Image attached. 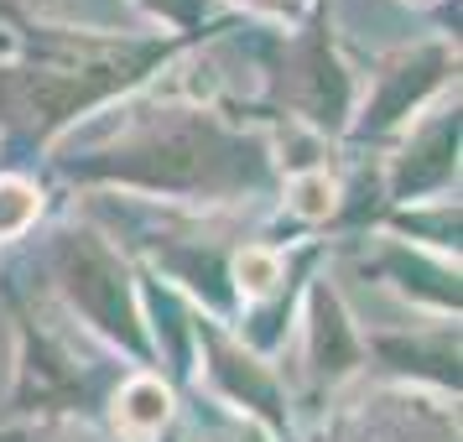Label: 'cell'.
I'll list each match as a JSON object with an SVG mask.
<instances>
[{"instance_id":"6da1fadb","label":"cell","mask_w":463,"mask_h":442,"mask_svg":"<svg viewBox=\"0 0 463 442\" xmlns=\"http://www.w3.org/2000/svg\"><path fill=\"white\" fill-rule=\"evenodd\" d=\"M58 172L84 188H126L188 203H245L276 188L271 146L203 105H156L146 115L126 109L109 136L68 146Z\"/></svg>"},{"instance_id":"7a4b0ae2","label":"cell","mask_w":463,"mask_h":442,"mask_svg":"<svg viewBox=\"0 0 463 442\" xmlns=\"http://www.w3.org/2000/svg\"><path fill=\"white\" fill-rule=\"evenodd\" d=\"M22 58L0 68V130L47 146L79 115L151 84L183 52V37H99L22 22Z\"/></svg>"},{"instance_id":"3957f363","label":"cell","mask_w":463,"mask_h":442,"mask_svg":"<svg viewBox=\"0 0 463 442\" xmlns=\"http://www.w3.org/2000/svg\"><path fill=\"white\" fill-rule=\"evenodd\" d=\"M47 276L63 292V302L84 317L109 349L156 375V354H151V334L141 317V292H136V271L126 255L115 250V240L99 234L94 224H68L47 240Z\"/></svg>"},{"instance_id":"277c9868","label":"cell","mask_w":463,"mask_h":442,"mask_svg":"<svg viewBox=\"0 0 463 442\" xmlns=\"http://www.w3.org/2000/svg\"><path fill=\"white\" fill-rule=\"evenodd\" d=\"M193 354L203 359V385H209L213 400H224L230 411L255 421L266 437H281V442L292 437L287 380L276 375V364L266 354H255L240 334H230V323L193 307Z\"/></svg>"},{"instance_id":"5b68a950","label":"cell","mask_w":463,"mask_h":442,"mask_svg":"<svg viewBox=\"0 0 463 442\" xmlns=\"http://www.w3.org/2000/svg\"><path fill=\"white\" fill-rule=\"evenodd\" d=\"M5 302L22 323V364H16V411H89L99 400V375L79 364V354L68 349L58 334H47L37 317L26 313V302L16 287H5Z\"/></svg>"},{"instance_id":"8992f818","label":"cell","mask_w":463,"mask_h":442,"mask_svg":"<svg viewBox=\"0 0 463 442\" xmlns=\"http://www.w3.org/2000/svg\"><path fill=\"white\" fill-rule=\"evenodd\" d=\"M453 68H458V47H448V42H421V47L396 52V58H385L380 73L370 79V94L354 105L349 136H354L359 146L396 136V130L411 120V109H421L442 84H448Z\"/></svg>"},{"instance_id":"52a82bcc","label":"cell","mask_w":463,"mask_h":442,"mask_svg":"<svg viewBox=\"0 0 463 442\" xmlns=\"http://www.w3.org/2000/svg\"><path fill=\"white\" fill-rule=\"evenodd\" d=\"M281 99L292 105L297 120L328 130V136H344L349 120H354V79L338 63L334 42L317 22L281 58Z\"/></svg>"},{"instance_id":"ba28073f","label":"cell","mask_w":463,"mask_h":442,"mask_svg":"<svg viewBox=\"0 0 463 442\" xmlns=\"http://www.w3.org/2000/svg\"><path fill=\"white\" fill-rule=\"evenodd\" d=\"M453 177H458V105L427 115L406 136V146L391 156V172H385V198L391 209H411L442 193Z\"/></svg>"},{"instance_id":"9c48e42d","label":"cell","mask_w":463,"mask_h":442,"mask_svg":"<svg viewBox=\"0 0 463 442\" xmlns=\"http://www.w3.org/2000/svg\"><path fill=\"white\" fill-rule=\"evenodd\" d=\"M302 334H307V375L313 385L334 390L338 380H349L364 364V334L354 328V317L344 313V296L328 287V276H313L302 287Z\"/></svg>"},{"instance_id":"30bf717a","label":"cell","mask_w":463,"mask_h":442,"mask_svg":"<svg viewBox=\"0 0 463 442\" xmlns=\"http://www.w3.org/2000/svg\"><path fill=\"white\" fill-rule=\"evenodd\" d=\"M370 354L396 375L432 380L438 390L458 396V323L421 328V334H370L364 338V359Z\"/></svg>"},{"instance_id":"8fae6325","label":"cell","mask_w":463,"mask_h":442,"mask_svg":"<svg viewBox=\"0 0 463 442\" xmlns=\"http://www.w3.org/2000/svg\"><path fill=\"white\" fill-rule=\"evenodd\" d=\"M364 271H375L380 281H396L406 296L417 292L421 302H432L438 313L458 317V260H448V255L417 250V245H406V240H385V250H380Z\"/></svg>"},{"instance_id":"7c38bea8","label":"cell","mask_w":463,"mask_h":442,"mask_svg":"<svg viewBox=\"0 0 463 442\" xmlns=\"http://www.w3.org/2000/svg\"><path fill=\"white\" fill-rule=\"evenodd\" d=\"M109 417H115V432L126 442L162 437V427L172 421V390L162 385V375L136 370L109 390Z\"/></svg>"},{"instance_id":"4fadbf2b","label":"cell","mask_w":463,"mask_h":442,"mask_svg":"<svg viewBox=\"0 0 463 442\" xmlns=\"http://www.w3.org/2000/svg\"><path fill=\"white\" fill-rule=\"evenodd\" d=\"M136 5L146 11L151 22H167V37H183V42H198V37H209V32H230V26H240L234 16L209 22L213 0H136Z\"/></svg>"},{"instance_id":"5bb4252c","label":"cell","mask_w":463,"mask_h":442,"mask_svg":"<svg viewBox=\"0 0 463 442\" xmlns=\"http://www.w3.org/2000/svg\"><path fill=\"white\" fill-rule=\"evenodd\" d=\"M287 213L302 219V224H323V219H334L338 213V183L323 167L292 172V177H287Z\"/></svg>"},{"instance_id":"9a60e30c","label":"cell","mask_w":463,"mask_h":442,"mask_svg":"<svg viewBox=\"0 0 463 442\" xmlns=\"http://www.w3.org/2000/svg\"><path fill=\"white\" fill-rule=\"evenodd\" d=\"M43 219V188L16 172H0V240H22Z\"/></svg>"},{"instance_id":"2e32d148","label":"cell","mask_w":463,"mask_h":442,"mask_svg":"<svg viewBox=\"0 0 463 442\" xmlns=\"http://www.w3.org/2000/svg\"><path fill=\"white\" fill-rule=\"evenodd\" d=\"M245 16H260V22H276V26H302L307 22V5L302 0H234Z\"/></svg>"},{"instance_id":"e0dca14e","label":"cell","mask_w":463,"mask_h":442,"mask_svg":"<svg viewBox=\"0 0 463 442\" xmlns=\"http://www.w3.org/2000/svg\"><path fill=\"white\" fill-rule=\"evenodd\" d=\"M213 442H271V437H266V432H260L255 421L234 417V421H230V432H219V437H213Z\"/></svg>"},{"instance_id":"ac0fdd59","label":"cell","mask_w":463,"mask_h":442,"mask_svg":"<svg viewBox=\"0 0 463 442\" xmlns=\"http://www.w3.org/2000/svg\"><path fill=\"white\" fill-rule=\"evenodd\" d=\"M0 52H11V32H0Z\"/></svg>"},{"instance_id":"d6986e66","label":"cell","mask_w":463,"mask_h":442,"mask_svg":"<svg viewBox=\"0 0 463 442\" xmlns=\"http://www.w3.org/2000/svg\"><path fill=\"white\" fill-rule=\"evenodd\" d=\"M32 5H52V0H32Z\"/></svg>"},{"instance_id":"ffe728a7","label":"cell","mask_w":463,"mask_h":442,"mask_svg":"<svg viewBox=\"0 0 463 442\" xmlns=\"http://www.w3.org/2000/svg\"><path fill=\"white\" fill-rule=\"evenodd\" d=\"M172 442H177V437H172Z\"/></svg>"}]
</instances>
